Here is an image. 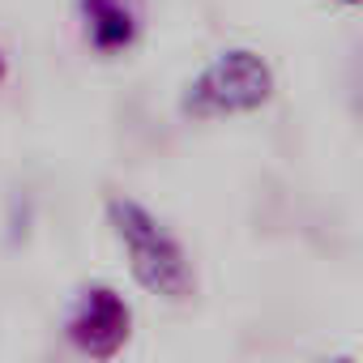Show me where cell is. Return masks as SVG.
Segmentation results:
<instances>
[{
    "label": "cell",
    "mask_w": 363,
    "mask_h": 363,
    "mask_svg": "<svg viewBox=\"0 0 363 363\" xmlns=\"http://www.w3.org/2000/svg\"><path fill=\"white\" fill-rule=\"evenodd\" d=\"M107 223L116 231V240L124 244L128 252V269L133 278L158 295V299H171V303H184L193 291H197V278H193V265L179 248V240L145 210L137 206L133 197H111L107 201Z\"/></svg>",
    "instance_id": "cell-1"
},
{
    "label": "cell",
    "mask_w": 363,
    "mask_h": 363,
    "mask_svg": "<svg viewBox=\"0 0 363 363\" xmlns=\"http://www.w3.org/2000/svg\"><path fill=\"white\" fill-rule=\"evenodd\" d=\"M274 94V69L252 48H231L214 65H206L179 94V111L189 120H218L244 116L265 107Z\"/></svg>",
    "instance_id": "cell-2"
},
{
    "label": "cell",
    "mask_w": 363,
    "mask_h": 363,
    "mask_svg": "<svg viewBox=\"0 0 363 363\" xmlns=\"http://www.w3.org/2000/svg\"><path fill=\"white\" fill-rule=\"evenodd\" d=\"M128 333H133V312L124 295H116L111 286H86L77 308L69 312V342L90 359H111L124 350Z\"/></svg>",
    "instance_id": "cell-3"
},
{
    "label": "cell",
    "mask_w": 363,
    "mask_h": 363,
    "mask_svg": "<svg viewBox=\"0 0 363 363\" xmlns=\"http://www.w3.org/2000/svg\"><path fill=\"white\" fill-rule=\"evenodd\" d=\"M82 22H86V39L94 52L103 56H120L137 43V13L124 0H77Z\"/></svg>",
    "instance_id": "cell-4"
},
{
    "label": "cell",
    "mask_w": 363,
    "mask_h": 363,
    "mask_svg": "<svg viewBox=\"0 0 363 363\" xmlns=\"http://www.w3.org/2000/svg\"><path fill=\"white\" fill-rule=\"evenodd\" d=\"M0 82H5V56H0Z\"/></svg>",
    "instance_id": "cell-5"
},
{
    "label": "cell",
    "mask_w": 363,
    "mask_h": 363,
    "mask_svg": "<svg viewBox=\"0 0 363 363\" xmlns=\"http://www.w3.org/2000/svg\"><path fill=\"white\" fill-rule=\"evenodd\" d=\"M346 5H359V0H346Z\"/></svg>",
    "instance_id": "cell-6"
}]
</instances>
